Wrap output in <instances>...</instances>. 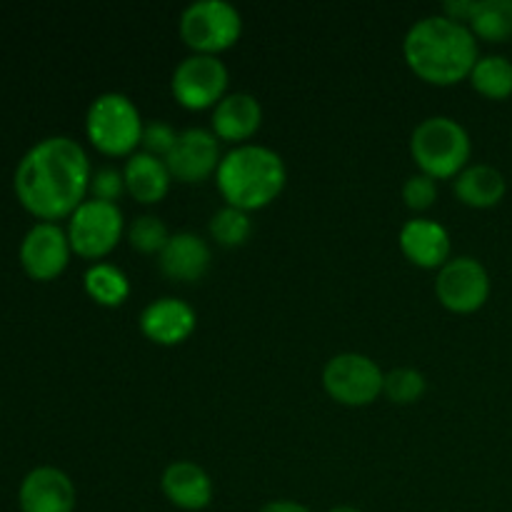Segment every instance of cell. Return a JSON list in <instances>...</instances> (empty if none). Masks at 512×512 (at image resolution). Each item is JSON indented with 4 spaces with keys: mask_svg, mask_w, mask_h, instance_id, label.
Wrapping results in <instances>:
<instances>
[{
    "mask_svg": "<svg viewBox=\"0 0 512 512\" xmlns=\"http://www.w3.org/2000/svg\"><path fill=\"white\" fill-rule=\"evenodd\" d=\"M90 160L68 135L38 140L15 168V193L45 223L73 215L90 190Z\"/></svg>",
    "mask_w": 512,
    "mask_h": 512,
    "instance_id": "1",
    "label": "cell"
},
{
    "mask_svg": "<svg viewBox=\"0 0 512 512\" xmlns=\"http://www.w3.org/2000/svg\"><path fill=\"white\" fill-rule=\"evenodd\" d=\"M403 53L423 80L453 85L473 73L478 63V40L470 25L448 15H425L405 33Z\"/></svg>",
    "mask_w": 512,
    "mask_h": 512,
    "instance_id": "2",
    "label": "cell"
},
{
    "mask_svg": "<svg viewBox=\"0 0 512 512\" xmlns=\"http://www.w3.org/2000/svg\"><path fill=\"white\" fill-rule=\"evenodd\" d=\"M215 178L228 205L248 213L278 198L288 180V170L273 148L243 143L220 158Z\"/></svg>",
    "mask_w": 512,
    "mask_h": 512,
    "instance_id": "3",
    "label": "cell"
},
{
    "mask_svg": "<svg viewBox=\"0 0 512 512\" xmlns=\"http://www.w3.org/2000/svg\"><path fill=\"white\" fill-rule=\"evenodd\" d=\"M410 153L430 178H453L468 168L470 135L448 115H430L415 125L410 135Z\"/></svg>",
    "mask_w": 512,
    "mask_h": 512,
    "instance_id": "4",
    "label": "cell"
},
{
    "mask_svg": "<svg viewBox=\"0 0 512 512\" xmlns=\"http://www.w3.org/2000/svg\"><path fill=\"white\" fill-rule=\"evenodd\" d=\"M143 125L138 105L115 90L98 95L85 115L90 143L108 155H133L143 138Z\"/></svg>",
    "mask_w": 512,
    "mask_h": 512,
    "instance_id": "5",
    "label": "cell"
},
{
    "mask_svg": "<svg viewBox=\"0 0 512 512\" xmlns=\"http://www.w3.org/2000/svg\"><path fill=\"white\" fill-rule=\"evenodd\" d=\"M180 35L195 53L215 55L240 38L243 18L228 0H195L180 13Z\"/></svg>",
    "mask_w": 512,
    "mask_h": 512,
    "instance_id": "6",
    "label": "cell"
},
{
    "mask_svg": "<svg viewBox=\"0 0 512 512\" xmlns=\"http://www.w3.org/2000/svg\"><path fill=\"white\" fill-rule=\"evenodd\" d=\"M123 228L125 223L118 203H105L95 198L83 200L70 215V248L83 258H103L118 245Z\"/></svg>",
    "mask_w": 512,
    "mask_h": 512,
    "instance_id": "7",
    "label": "cell"
},
{
    "mask_svg": "<svg viewBox=\"0 0 512 512\" xmlns=\"http://www.w3.org/2000/svg\"><path fill=\"white\" fill-rule=\"evenodd\" d=\"M385 373L363 353H340L323 368V385L343 405H368L383 393Z\"/></svg>",
    "mask_w": 512,
    "mask_h": 512,
    "instance_id": "8",
    "label": "cell"
},
{
    "mask_svg": "<svg viewBox=\"0 0 512 512\" xmlns=\"http://www.w3.org/2000/svg\"><path fill=\"white\" fill-rule=\"evenodd\" d=\"M175 100L190 110L218 105L228 88V68L218 55L193 53L180 60L170 80Z\"/></svg>",
    "mask_w": 512,
    "mask_h": 512,
    "instance_id": "9",
    "label": "cell"
},
{
    "mask_svg": "<svg viewBox=\"0 0 512 512\" xmlns=\"http://www.w3.org/2000/svg\"><path fill=\"white\" fill-rule=\"evenodd\" d=\"M435 293L445 308L455 310V313H473V310L483 308L488 300L490 275L480 260L470 258V255H458L440 268Z\"/></svg>",
    "mask_w": 512,
    "mask_h": 512,
    "instance_id": "10",
    "label": "cell"
},
{
    "mask_svg": "<svg viewBox=\"0 0 512 512\" xmlns=\"http://www.w3.org/2000/svg\"><path fill=\"white\" fill-rule=\"evenodd\" d=\"M70 240L60 225L35 223L20 243V263L35 280H53L65 270L70 258Z\"/></svg>",
    "mask_w": 512,
    "mask_h": 512,
    "instance_id": "11",
    "label": "cell"
},
{
    "mask_svg": "<svg viewBox=\"0 0 512 512\" xmlns=\"http://www.w3.org/2000/svg\"><path fill=\"white\" fill-rule=\"evenodd\" d=\"M165 163L173 178L183 183H200L220 165L218 135L205 128H185L175 138L173 150L165 155Z\"/></svg>",
    "mask_w": 512,
    "mask_h": 512,
    "instance_id": "12",
    "label": "cell"
},
{
    "mask_svg": "<svg viewBox=\"0 0 512 512\" xmlns=\"http://www.w3.org/2000/svg\"><path fill=\"white\" fill-rule=\"evenodd\" d=\"M18 503L23 512H73V480L63 470L50 468V465L30 470L20 483Z\"/></svg>",
    "mask_w": 512,
    "mask_h": 512,
    "instance_id": "13",
    "label": "cell"
},
{
    "mask_svg": "<svg viewBox=\"0 0 512 512\" xmlns=\"http://www.w3.org/2000/svg\"><path fill=\"white\" fill-rule=\"evenodd\" d=\"M140 330L160 345L183 343L195 330V310L185 300L165 295L153 300L140 313Z\"/></svg>",
    "mask_w": 512,
    "mask_h": 512,
    "instance_id": "14",
    "label": "cell"
},
{
    "mask_svg": "<svg viewBox=\"0 0 512 512\" xmlns=\"http://www.w3.org/2000/svg\"><path fill=\"white\" fill-rule=\"evenodd\" d=\"M400 248L420 268H443L450 260V233L433 218H413L400 228Z\"/></svg>",
    "mask_w": 512,
    "mask_h": 512,
    "instance_id": "15",
    "label": "cell"
},
{
    "mask_svg": "<svg viewBox=\"0 0 512 512\" xmlns=\"http://www.w3.org/2000/svg\"><path fill=\"white\" fill-rule=\"evenodd\" d=\"M158 255L160 270L168 278L183 280V283L203 278L210 268V260H213L208 243L200 235L188 233V230L170 235V240Z\"/></svg>",
    "mask_w": 512,
    "mask_h": 512,
    "instance_id": "16",
    "label": "cell"
},
{
    "mask_svg": "<svg viewBox=\"0 0 512 512\" xmlns=\"http://www.w3.org/2000/svg\"><path fill=\"white\" fill-rule=\"evenodd\" d=\"M160 488L170 503L183 510H203L213 500V480L190 460L170 463L160 478Z\"/></svg>",
    "mask_w": 512,
    "mask_h": 512,
    "instance_id": "17",
    "label": "cell"
},
{
    "mask_svg": "<svg viewBox=\"0 0 512 512\" xmlns=\"http://www.w3.org/2000/svg\"><path fill=\"white\" fill-rule=\"evenodd\" d=\"M260 120H263V108L255 95L243 90L225 93L213 110V133L230 143H240L260 128Z\"/></svg>",
    "mask_w": 512,
    "mask_h": 512,
    "instance_id": "18",
    "label": "cell"
},
{
    "mask_svg": "<svg viewBox=\"0 0 512 512\" xmlns=\"http://www.w3.org/2000/svg\"><path fill=\"white\" fill-rule=\"evenodd\" d=\"M125 188L133 195L138 203H158V200L165 198L170 188V170L165 158H158V155H150L145 150H138V153L130 155L125 160L123 168Z\"/></svg>",
    "mask_w": 512,
    "mask_h": 512,
    "instance_id": "19",
    "label": "cell"
},
{
    "mask_svg": "<svg viewBox=\"0 0 512 512\" xmlns=\"http://www.w3.org/2000/svg\"><path fill=\"white\" fill-rule=\"evenodd\" d=\"M453 188L455 195L465 205H473V208H493V205H498L503 200L508 183H505V175L498 168H493L488 163H475L455 175Z\"/></svg>",
    "mask_w": 512,
    "mask_h": 512,
    "instance_id": "20",
    "label": "cell"
},
{
    "mask_svg": "<svg viewBox=\"0 0 512 512\" xmlns=\"http://www.w3.org/2000/svg\"><path fill=\"white\" fill-rule=\"evenodd\" d=\"M85 290L90 298L100 305H120L130 295V280L118 265L113 263H95L85 270L83 275Z\"/></svg>",
    "mask_w": 512,
    "mask_h": 512,
    "instance_id": "21",
    "label": "cell"
},
{
    "mask_svg": "<svg viewBox=\"0 0 512 512\" xmlns=\"http://www.w3.org/2000/svg\"><path fill=\"white\" fill-rule=\"evenodd\" d=\"M475 38L503 43L512 38V0H478L470 15Z\"/></svg>",
    "mask_w": 512,
    "mask_h": 512,
    "instance_id": "22",
    "label": "cell"
},
{
    "mask_svg": "<svg viewBox=\"0 0 512 512\" xmlns=\"http://www.w3.org/2000/svg\"><path fill=\"white\" fill-rule=\"evenodd\" d=\"M470 83L485 98H508L512 93V60L505 55H483L470 73Z\"/></svg>",
    "mask_w": 512,
    "mask_h": 512,
    "instance_id": "23",
    "label": "cell"
},
{
    "mask_svg": "<svg viewBox=\"0 0 512 512\" xmlns=\"http://www.w3.org/2000/svg\"><path fill=\"white\" fill-rule=\"evenodd\" d=\"M253 233V223H250V215L245 210L233 208V205H225L218 213L210 218V235L218 240L225 248H235V245H243L245 240Z\"/></svg>",
    "mask_w": 512,
    "mask_h": 512,
    "instance_id": "24",
    "label": "cell"
},
{
    "mask_svg": "<svg viewBox=\"0 0 512 512\" xmlns=\"http://www.w3.org/2000/svg\"><path fill=\"white\" fill-rule=\"evenodd\" d=\"M128 240L140 253H160L170 240V233L158 215H138L128 225Z\"/></svg>",
    "mask_w": 512,
    "mask_h": 512,
    "instance_id": "25",
    "label": "cell"
},
{
    "mask_svg": "<svg viewBox=\"0 0 512 512\" xmlns=\"http://www.w3.org/2000/svg\"><path fill=\"white\" fill-rule=\"evenodd\" d=\"M383 393L388 395L393 403L408 405L423 398L425 393V375L415 368H395L385 373Z\"/></svg>",
    "mask_w": 512,
    "mask_h": 512,
    "instance_id": "26",
    "label": "cell"
},
{
    "mask_svg": "<svg viewBox=\"0 0 512 512\" xmlns=\"http://www.w3.org/2000/svg\"><path fill=\"white\" fill-rule=\"evenodd\" d=\"M175 138H178V133L173 130V125L163 123V120H150V123L143 125V138H140V145H143L145 153L165 158V155L173 150Z\"/></svg>",
    "mask_w": 512,
    "mask_h": 512,
    "instance_id": "27",
    "label": "cell"
},
{
    "mask_svg": "<svg viewBox=\"0 0 512 512\" xmlns=\"http://www.w3.org/2000/svg\"><path fill=\"white\" fill-rule=\"evenodd\" d=\"M403 198L413 210L430 208L433 200L438 198V183H435V178H430L425 173L410 175L403 185Z\"/></svg>",
    "mask_w": 512,
    "mask_h": 512,
    "instance_id": "28",
    "label": "cell"
},
{
    "mask_svg": "<svg viewBox=\"0 0 512 512\" xmlns=\"http://www.w3.org/2000/svg\"><path fill=\"white\" fill-rule=\"evenodd\" d=\"M125 178L120 170L115 168H100L90 175V193L95 200H105V203H115L123 195Z\"/></svg>",
    "mask_w": 512,
    "mask_h": 512,
    "instance_id": "29",
    "label": "cell"
},
{
    "mask_svg": "<svg viewBox=\"0 0 512 512\" xmlns=\"http://www.w3.org/2000/svg\"><path fill=\"white\" fill-rule=\"evenodd\" d=\"M475 3H478V0H448V3H445V15L458 20V23H465V20L470 23V15H473Z\"/></svg>",
    "mask_w": 512,
    "mask_h": 512,
    "instance_id": "30",
    "label": "cell"
},
{
    "mask_svg": "<svg viewBox=\"0 0 512 512\" xmlns=\"http://www.w3.org/2000/svg\"><path fill=\"white\" fill-rule=\"evenodd\" d=\"M260 512H310L305 505L293 503V500H273V503H265Z\"/></svg>",
    "mask_w": 512,
    "mask_h": 512,
    "instance_id": "31",
    "label": "cell"
},
{
    "mask_svg": "<svg viewBox=\"0 0 512 512\" xmlns=\"http://www.w3.org/2000/svg\"><path fill=\"white\" fill-rule=\"evenodd\" d=\"M328 512H360V510L353 508V505H338V508H330Z\"/></svg>",
    "mask_w": 512,
    "mask_h": 512,
    "instance_id": "32",
    "label": "cell"
}]
</instances>
